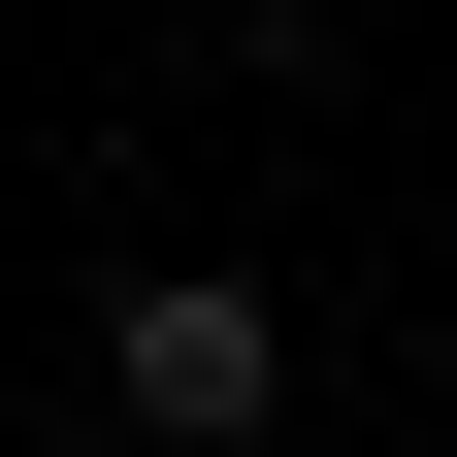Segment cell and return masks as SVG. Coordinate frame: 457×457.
<instances>
[{"instance_id":"cell-1","label":"cell","mask_w":457,"mask_h":457,"mask_svg":"<svg viewBox=\"0 0 457 457\" xmlns=\"http://www.w3.org/2000/svg\"><path fill=\"white\" fill-rule=\"evenodd\" d=\"M98 425L131 457H262L295 425V295H262V262H131V295H98Z\"/></svg>"},{"instance_id":"cell-2","label":"cell","mask_w":457,"mask_h":457,"mask_svg":"<svg viewBox=\"0 0 457 457\" xmlns=\"http://www.w3.org/2000/svg\"><path fill=\"white\" fill-rule=\"evenodd\" d=\"M425 228H457V131H425Z\"/></svg>"}]
</instances>
